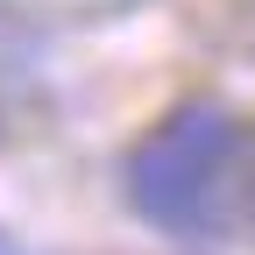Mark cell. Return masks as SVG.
Listing matches in <instances>:
<instances>
[{
    "instance_id": "2",
    "label": "cell",
    "mask_w": 255,
    "mask_h": 255,
    "mask_svg": "<svg viewBox=\"0 0 255 255\" xmlns=\"http://www.w3.org/2000/svg\"><path fill=\"white\" fill-rule=\"evenodd\" d=\"M220 227L255 234V121H241V114L227 128V156H220V177H213V234Z\"/></svg>"
},
{
    "instance_id": "1",
    "label": "cell",
    "mask_w": 255,
    "mask_h": 255,
    "mask_svg": "<svg viewBox=\"0 0 255 255\" xmlns=\"http://www.w3.org/2000/svg\"><path fill=\"white\" fill-rule=\"evenodd\" d=\"M227 128H234V114L213 100L177 107L128 156V206L149 227L213 234V177H220V156H227Z\"/></svg>"
},
{
    "instance_id": "3",
    "label": "cell",
    "mask_w": 255,
    "mask_h": 255,
    "mask_svg": "<svg viewBox=\"0 0 255 255\" xmlns=\"http://www.w3.org/2000/svg\"><path fill=\"white\" fill-rule=\"evenodd\" d=\"M0 255H21V248H14V241H0Z\"/></svg>"
}]
</instances>
